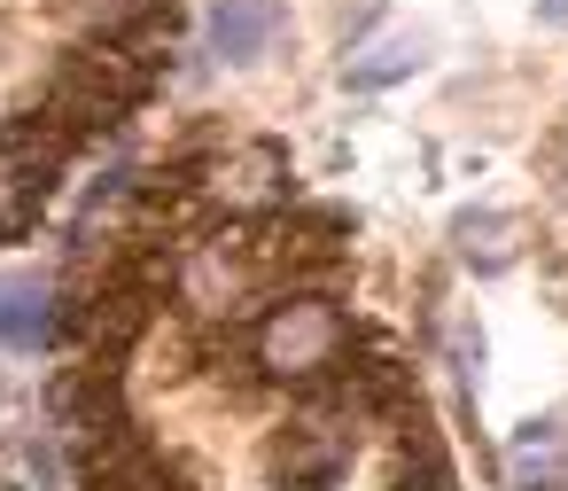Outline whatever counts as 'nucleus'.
Listing matches in <instances>:
<instances>
[{"label":"nucleus","mask_w":568,"mask_h":491,"mask_svg":"<svg viewBox=\"0 0 568 491\" xmlns=\"http://www.w3.org/2000/svg\"><path fill=\"white\" fill-rule=\"evenodd\" d=\"M351 351V328L335 312V297H281L265 320H257V367L273 382H327Z\"/></svg>","instance_id":"1"},{"label":"nucleus","mask_w":568,"mask_h":491,"mask_svg":"<svg viewBox=\"0 0 568 491\" xmlns=\"http://www.w3.org/2000/svg\"><path fill=\"white\" fill-rule=\"evenodd\" d=\"M203 196H211L219 211H273V203L288 196V157H281L273 141H234V149L211 164Z\"/></svg>","instance_id":"2"},{"label":"nucleus","mask_w":568,"mask_h":491,"mask_svg":"<svg viewBox=\"0 0 568 491\" xmlns=\"http://www.w3.org/2000/svg\"><path fill=\"white\" fill-rule=\"evenodd\" d=\"M351 468V429L335 421V413H304V421H288V437L273 444V475L288 483V491H320V483H335Z\"/></svg>","instance_id":"3"},{"label":"nucleus","mask_w":568,"mask_h":491,"mask_svg":"<svg viewBox=\"0 0 568 491\" xmlns=\"http://www.w3.org/2000/svg\"><path fill=\"white\" fill-rule=\"evenodd\" d=\"M71 157V141L48 126V141L32 133V141H0V234H17L24 219H32V196H48L55 188V164Z\"/></svg>","instance_id":"4"},{"label":"nucleus","mask_w":568,"mask_h":491,"mask_svg":"<svg viewBox=\"0 0 568 491\" xmlns=\"http://www.w3.org/2000/svg\"><path fill=\"white\" fill-rule=\"evenodd\" d=\"M250 281H257V258L242 250V242H195L187 258H180V297L195 304V312H234L242 297H250Z\"/></svg>","instance_id":"5"},{"label":"nucleus","mask_w":568,"mask_h":491,"mask_svg":"<svg viewBox=\"0 0 568 491\" xmlns=\"http://www.w3.org/2000/svg\"><path fill=\"white\" fill-rule=\"evenodd\" d=\"M281 0H219L211 9V48L226 56V63H257L273 40H281Z\"/></svg>","instance_id":"6"},{"label":"nucleus","mask_w":568,"mask_h":491,"mask_svg":"<svg viewBox=\"0 0 568 491\" xmlns=\"http://www.w3.org/2000/svg\"><path fill=\"white\" fill-rule=\"evenodd\" d=\"M0 343H17V351L55 343V289L40 273H9V281H0Z\"/></svg>","instance_id":"7"},{"label":"nucleus","mask_w":568,"mask_h":491,"mask_svg":"<svg viewBox=\"0 0 568 491\" xmlns=\"http://www.w3.org/2000/svg\"><path fill=\"white\" fill-rule=\"evenodd\" d=\"M506 483L514 491H560L568 483V429L560 421H529L506 444Z\"/></svg>","instance_id":"8"},{"label":"nucleus","mask_w":568,"mask_h":491,"mask_svg":"<svg viewBox=\"0 0 568 491\" xmlns=\"http://www.w3.org/2000/svg\"><path fill=\"white\" fill-rule=\"evenodd\" d=\"M452 250L475 265V273H506L521 258V219L514 211H459L452 219Z\"/></svg>","instance_id":"9"},{"label":"nucleus","mask_w":568,"mask_h":491,"mask_svg":"<svg viewBox=\"0 0 568 491\" xmlns=\"http://www.w3.org/2000/svg\"><path fill=\"white\" fill-rule=\"evenodd\" d=\"M420 56H428L420 32H374V40H358V48L343 56V79H351V87H397V79L420 71Z\"/></svg>","instance_id":"10"},{"label":"nucleus","mask_w":568,"mask_h":491,"mask_svg":"<svg viewBox=\"0 0 568 491\" xmlns=\"http://www.w3.org/2000/svg\"><path fill=\"white\" fill-rule=\"evenodd\" d=\"M537 17H545L552 32H568V0H537Z\"/></svg>","instance_id":"11"},{"label":"nucleus","mask_w":568,"mask_h":491,"mask_svg":"<svg viewBox=\"0 0 568 491\" xmlns=\"http://www.w3.org/2000/svg\"><path fill=\"white\" fill-rule=\"evenodd\" d=\"M118 9H133V0H118Z\"/></svg>","instance_id":"12"},{"label":"nucleus","mask_w":568,"mask_h":491,"mask_svg":"<svg viewBox=\"0 0 568 491\" xmlns=\"http://www.w3.org/2000/svg\"><path fill=\"white\" fill-rule=\"evenodd\" d=\"M0 281H9V273H0Z\"/></svg>","instance_id":"13"}]
</instances>
